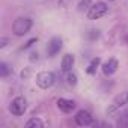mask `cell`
<instances>
[{
  "label": "cell",
  "instance_id": "1",
  "mask_svg": "<svg viewBox=\"0 0 128 128\" xmlns=\"http://www.w3.org/2000/svg\"><path fill=\"white\" fill-rule=\"evenodd\" d=\"M32 24H33V23H32V20H30L29 17H20V18L15 20V23H14V26H12V30H14V33H15L17 36H24L26 33L30 32Z\"/></svg>",
  "mask_w": 128,
  "mask_h": 128
},
{
  "label": "cell",
  "instance_id": "2",
  "mask_svg": "<svg viewBox=\"0 0 128 128\" xmlns=\"http://www.w3.org/2000/svg\"><path fill=\"white\" fill-rule=\"evenodd\" d=\"M56 82V77L51 71H42L36 76V84L41 88V89H48L54 84Z\"/></svg>",
  "mask_w": 128,
  "mask_h": 128
},
{
  "label": "cell",
  "instance_id": "3",
  "mask_svg": "<svg viewBox=\"0 0 128 128\" xmlns=\"http://www.w3.org/2000/svg\"><path fill=\"white\" fill-rule=\"evenodd\" d=\"M107 11H108V8H107V5H106L104 2H96L95 5H92V6L89 8V11H88V18H89V20H98V18L104 17V15L107 14Z\"/></svg>",
  "mask_w": 128,
  "mask_h": 128
},
{
  "label": "cell",
  "instance_id": "4",
  "mask_svg": "<svg viewBox=\"0 0 128 128\" xmlns=\"http://www.w3.org/2000/svg\"><path fill=\"white\" fill-rule=\"evenodd\" d=\"M26 108H27V101H26V98H23V96L14 98L12 102H11V106H9V110H11V113H12L14 116H21V114H24Z\"/></svg>",
  "mask_w": 128,
  "mask_h": 128
},
{
  "label": "cell",
  "instance_id": "5",
  "mask_svg": "<svg viewBox=\"0 0 128 128\" xmlns=\"http://www.w3.org/2000/svg\"><path fill=\"white\" fill-rule=\"evenodd\" d=\"M125 104H128V92H122L120 95H118V96L113 100L112 106L107 108V114L114 113L116 110H119V108H120V107H124Z\"/></svg>",
  "mask_w": 128,
  "mask_h": 128
},
{
  "label": "cell",
  "instance_id": "6",
  "mask_svg": "<svg viewBox=\"0 0 128 128\" xmlns=\"http://www.w3.org/2000/svg\"><path fill=\"white\" fill-rule=\"evenodd\" d=\"M94 119H92V114L86 110H78L77 114H76V124L78 126H88V125H92Z\"/></svg>",
  "mask_w": 128,
  "mask_h": 128
},
{
  "label": "cell",
  "instance_id": "7",
  "mask_svg": "<svg viewBox=\"0 0 128 128\" xmlns=\"http://www.w3.org/2000/svg\"><path fill=\"white\" fill-rule=\"evenodd\" d=\"M62 48V39L60 38H53L50 42H48V47H47V53L50 57H54Z\"/></svg>",
  "mask_w": 128,
  "mask_h": 128
},
{
  "label": "cell",
  "instance_id": "8",
  "mask_svg": "<svg viewBox=\"0 0 128 128\" xmlns=\"http://www.w3.org/2000/svg\"><path fill=\"white\" fill-rule=\"evenodd\" d=\"M57 107L63 112V113H71L76 108V102L72 100H66V98H59L57 100Z\"/></svg>",
  "mask_w": 128,
  "mask_h": 128
},
{
  "label": "cell",
  "instance_id": "9",
  "mask_svg": "<svg viewBox=\"0 0 128 128\" xmlns=\"http://www.w3.org/2000/svg\"><path fill=\"white\" fill-rule=\"evenodd\" d=\"M102 68V72L106 74V76H112V74H114L116 71H118V68H119V63H118V60L116 59H108L104 65L101 66Z\"/></svg>",
  "mask_w": 128,
  "mask_h": 128
},
{
  "label": "cell",
  "instance_id": "10",
  "mask_svg": "<svg viewBox=\"0 0 128 128\" xmlns=\"http://www.w3.org/2000/svg\"><path fill=\"white\" fill-rule=\"evenodd\" d=\"M60 65H62V71H65V72H70L74 66V56L72 54H65L62 57V62H60Z\"/></svg>",
  "mask_w": 128,
  "mask_h": 128
},
{
  "label": "cell",
  "instance_id": "11",
  "mask_svg": "<svg viewBox=\"0 0 128 128\" xmlns=\"http://www.w3.org/2000/svg\"><path fill=\"white\" fill-rule=\"evenodd\" d=\"M98 66H100V57H95V59L90 60V63L88 65L86 72H88L89 76H94V74L96 72V68H98Z\"/></svg>",
  "mask_w": 128,
  "mask_h": 128
},
{
  "label": "cell",
  "instance_id": "12",
  "mask_svg": "<svg viewBox=\"0 0 128 128\" xmlns=\"http://www.w3.org/2000/svg\"><path fill=\"white\" fill-rule=\"evenodd\" d=\"M11 74V68L6 62H2L0 63V77H8Z\"/></svg>",
  "mask_w": 128,
  "mask_h": 128
},
{
  "label": "cell",
  "instance_id": "13",
  "mask_svg": "<svg viewBox=\"0 0 128 128\" xmlns=\"http://www.w3.org/2000/svg\"><path fill=\"white\" fill-rule=\"evenodd\" d=\"M118 126H128V110L124 112L118 119Z\"/></svg>",
  "mask_w": 128,
  "mask_h": 128
},
{
  "label": "cell",
  "instance_id": "14",
  "mask_svg": "<svg viewBox=\"0 0 128 128\" xmlns=\"http://www.w3.org/2000/svg\"><path fill=\"white\" fill-rule=\"evenodd\" d=\"M42 125H44L42 120H41V119H36V118H33V119H30V120L26 122V126H27V128H32V126H38V128H41Z\"/></svg>",
  "mask_w": 128,
  "mask_h": 128
},
{
  "label": "cell",
  "instance_id": "15",
  "mask_svg": "<svg viewBox=\"0 0 128 128\" xmlns=\"http://www.w3.org/2000/svg\"><path fill=\"white\" fill-rule=\"evenodd\" d=\"M66 83H68L70 86H76V84H77V76L70 71L68 76H66Z\"/></svg>",
  "mask_w": 128,
  "mask_h": 128
},
{
  "label": "cell",
  "instance_id": "16",
  "mask_svg": "<svg viewBox=\"0 0 128 128\" xmlns=\"http://www.w3.org/2000/svg\"><path fill=\"white\" fill-rule=\"evenodd\" d=\"M92 5H90V0H82V2L78 3V11H89V8H90Z\"/></svg>",
  "mask_w": 128,
  "mask_h": 128
},
{
  "label": "cell",
  "instance_id": "17",
  "mask_svg": "<svg viewBox=\"0 0 128 128\" xmlns=\"http://www.w3.org/2000/svg\"><path fill=\"white\" fill-rule=\"evenodd\" d=\"M35 42H38V38H33V39H30V41H29V42H27V44L23 47V50H27V48H29V47H32Z\"/></svg>",
  "mask_w": 128,
  "mask_h": 128
},
{
  "label": "cell",
  "instance_id": "18",
  "mask_svg": "<svg viewBox=\"0 0 128 128\" xmlns=\"http://www.w3.org/2000/svg\"><path fill=\"white\" fill-rule=\"evenodd\" d=\"M6 42H8V39H6V38H2V39H0V47L3 48V47L6 45Z\"/></svg>",
  "mask_w": 128,
  "mask_h": 128
},
{
  "label": "cell",
  "instance_id": "19",
  "mask_svg": "<svg viewBox=\"0 0 128 128\" xmlns=\"http://www.w3.org/2000/svg\"><path fill=\"white\" fill-rule=\"evenodd\" d=\"M125 42H126V44H128V35H126V36H125Z\"/></svg>",
  "mask_w": 128,
  "mask_h": 128
},
{
  "label": "cell",
  "instance_id": "20",
  "mask_svg": "<svg viewBox=\"0 0 128 128\" xmlns=\"http://www.w3.org/2000/svg\"><path fill=\"white\" fill-rule=\"evenodd\" d=\"M112 2H113V0H112Z\"/></svg>",
  "mask_w": 128,
  "mask_h": 128
}]
</instances>
